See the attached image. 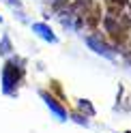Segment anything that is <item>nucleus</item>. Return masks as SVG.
I'll list each match as a JSON object with an SVG mask.
<instances>
[{
    "mask_svg": "<svg viewBox=\"0 0 131 133\" xmlns=\"http://www.w3.org/2000/svg\"><path fill=\"white\" fill-rule=\"evenodd\" d=\"M105 4H108V9L112 11V15H116L120 9H122V4H125V0H105Z\"/></svg>",
    "mask_w": 131,
    "mask_h": 133,
    "instance_id": "2",
    "label": "nucleus"
},
{
    "mask_svg": "<svg viewBox=\"0 0 131 133\" xmlns=\"http://www.w3.org/2000/svg\"><path fill=\"white\" fill-rule=\"evenodd\" d=\"M82 22H84L86 26H90V28L97 26V22H99V6L95 2H88V6L84 9V13H82Z\"/></svg>",
    "mask_w": 131,
    "mask_h": 133,
    "instance_id": "1",
    "label": "nucleus"
}]
</instances>
